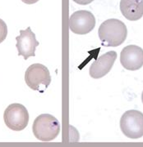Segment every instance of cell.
<instances>
[{
    "label": "cell",
    "instance_id": "6da1fadb",
    "mask_svg": "<svg viewBox=\"0 0 143 147\" xmlns=\"http://www.w3.org/2000/svg\"><path fill=\"white\" fill-rule=\"evenodd\" d=\"M98 35L105 47H118L122 44L127 36L126 25L118 19H109L101 25Z\"/></svg>",
    "mask_w": 143,
    "mask_h": 147
},
{
    "label": "cell",
    "instance_id": "7a4b0ae2",
    "mask_svg": "<svg viewBox=\"0 0 143 147\" xmlns=\"http://www.w3.org/2000/svg\"><path fill=\"white\" fill-rule=\"evenodd\" d=\"M61 130L58 120L49 114H42L34 120L32 131L41 142H51L58 137Z\"/></svg>",
    "mask_w": 143,
    "mask_h": 147
},
{
    "label": "cell",
    "instance_id": "3957f363",
    "mask_svg": "<svg viewBox=\"0 0 143 147\" xmlns=\"http://www.w3.org/2000/svg\"><path fill=\"white\" fill-rule=\"evenodd\" d=\"M25 81L31 89L43 92L51 83V75L45 65L32 64L26 70Z\"/></svg>",
    "mask_w": 143,
    "mask_h": 147
},
{
    "label": "cell",
    "instance_id": "277c9868",
    "mask_svg": "<svg viewBox=\"0 0 143 147\" xmlns=\"http://www.w3.org/2000/svg\"><path fill=\"white\" fill-rule=\"evenodd\" d=\"M120 129L128 138L143 137V113L137 110L126 111L120 119Z\"/></svg>",
    "mask_w": 143,
    "mask_h": 147
},
{
    "label": "cell",
    "instance_id": "5b68a950",
    "mask_svg": "<svg viewBox=\"0 0 143 147\" xmlns=\"http://www.w3.org/2000/svg\"><path fill=\"white\" fill-rule=\"evenodd\" d=\"M6 126L12 131H22L28 125L29 113L21 104L13 103L6 108L3 114Z\"/></svg>",
    "mask_w": 143,
    "mask_h": 147
},
{
    "label": "cell",
    "instance_id": "8992f818",
    "mask_svg": "<svg viewBox=\"0 0 143 147\" xmlns=\"http://www.w3.org/2000/svg\"><path fill=\"white\" fill-rule=\"evenodd\" d=\"M95 16L86 10H79L73 13L69 18V28L77 34H86L95 26Z\"/></svg>",
    "mask_w": 143,
    "mask_h": 147
},
{
    "label": "cell",
    "instance_id": "52a82bcc",
    "mask_svg": "<svg viewBox=\"0 0 143 147\" xmlns=\"http://www.w3.org/2000/svg\"><path fill=\"white\" fill-rule=\"evenodd\" d=\"M16 40L18 56H22L24 60L36 56V49L40 42L37 41L36 34L31 27H27L26 30H21L20 35L16 37Z\"/></svg>",
    "mask_w": 143,
    "mask_h": 147
},
{
    "label": "cell",
    "instance_id": "ba28073f",
    "mask_svg": "<svg viewBox=\"0 0 143 147\" xmlns=\"http://www.w3.org/2000/svg\"><path fill=\"white\" fill-rule=\"evenodd\" d=\"M120 63L127 70H138L143 66V49L137 45L123 47L120 53Z\"/></svg>",
    "mask_w": 143,
    "mask_h": 147
},
{
    "label": "cell",
    "instance_id": "9c48e42d",
    "mask_svg": "<svg viewBox=\"0 0 143 147\" xmlns=\"http://www.w3.org/2000/svg\"><path fill=\"white\" fill-rule=\"evenodd\" d=\"M116 59L117 53L114 51H110L101 55L90 65L89 71L90 77L93 79L105 77L111 70Z\"/></svg>",
    "mask_w": 143,
    "mask_h": 147
},
{
    "label": "cell",
    "instance_id": "30bf717a",
    "mask_svg": "<svg viewBox=\"0 0 143 147\" xmlns=\"http://www.w3.org/2000/svg\"><path fill=\"white\" fill-rule=\"evenodd\" d=\"M120 11L128 21H138L143 16V0H121Z\"/></svg>",
    "mask_w": 143,
    "mask_h": 147
},
{
    "label": "cell",
    "instance_id": "8fae6325",
    "mask_svg": "<svg viewBox=\"0 0 143 147\" xmlns=\"http://www.w3.org/2000/svg\"><path fill=\"white\" fill-rule=\"evenodd\" d=\"M8 35V26L4 21L0 19V43L3 42Z\"/></svg>",
    "mask_w": 143,
    "mask_h": 147
},
{
    "label": "cell",
    "instance_id": "7c38bea8",
    "mask_svg": "<svg viewBox=\"0 0 143 147\" xmlns=\"http://www.w3.org/2000/svg\"><path fill=\"white\" fill-rule=\"evenodd\" d=\"M73 1L79 5H88L91 3L94 0H73Z\"/></svg>",
    "mask_w": 143,
    "mask_h": 147
},
{
    "label": "cell",
    "instance_id": "4fadbf2b",
    "mask_svg": "<svg viewBox=\"0 0 143 147\" xmlns=\"http://www.w3.org/2000/svg\"><path fill=\"white\" fill-rule=\"evenodd\" d=\"M24 3H26V4H29V5H31V4H34V3H37L39 0H21Z\"/></svg>",
    "mask_w": 143,
    "mask_h": 147
},
{
    "label": "cell",
    "instance_id": "5bb4252c",
    "mask_svg": "<svg viewBox=\"0 0 143 147\" xmlns=\"http://www.w3.org/2000/svg\"><path fill=\"white\" fill-rule=\"evenodd\" d=\"M142 103H143V92H142Z\"/></svg>",
    "mask_w": 143,
    "mask_h": 147
}]
</instances>
